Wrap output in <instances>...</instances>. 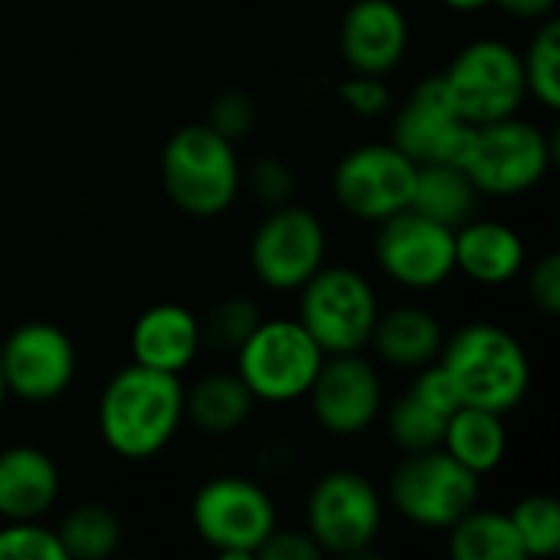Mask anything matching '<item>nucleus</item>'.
I'll list each match as a JSON object with an SVG mask.
<instances>
[{
    "label": "nucleus",
    "instance_id": "obj_1",
    "mask_svg": "<svg viewBox=\"0 0 560 560\" xmlns=\"http://www.w3.org/2000/svg\"><path fill=\"white\" fill-rule=\"evenodd\" d=\"M98 436L128 459L141 463L158 456L184 423V384L180 374L128 364L105 384L98 397Z\"/></svg>",
    "mask_w": 560,
    "mask_h": 560
},
{
    "label": "nucleus",
    "instance_id": "obj_2",
    "mask_svg": "<svg viewBox=\"0 0 560 560\" xmlns=\"http://www.w3.org/2000/svg\"><path fill=\"white\" fill-rule=\"evenodd\" d=\"M436 364L450 377L459 404L512 413L532 387V361L522 341L492 322H472L443 338Z\"/></svg>",
    "mask_w": 560,
    "mask_h": 560
},
{
    "label": "nucleus",
    "instance_id": "obj_3",
    "mask_svg": "<svg viewBox=\"0 0 560 560\" xmlns=\"http://www.w3.org/2000/svg\"><path fill=\"white\" fill-rule=\"evenodd\" d=\"M161 184L171 203L190 217H217L230 210L243 184L233 141L207 121L177 128L161 151Z\"/></svg>",
    "mask_w": 560,
    "mask_h": 560
},
{
    "label": "nucleus",
    "instance_id": "obj_4",
    "mask_svg": "<svg viewBox=\"0 0 560 560\" xmlns=\"http://www.w3.org/2000/svg\"><path fill=\"white\" fill-rule=\"evenodd\" d=\"M299 292V325L325 354H354L371 345L381 305L368 276L348 266H322Z\"/></svg>",
    "mask_w": 560,
    "mask_h": 560
},
{
    "label": "nucleus",
    "instance_id": "obj_5",
    "mask_svg": "<svg viewBox=\"0 0 560 560\" xmlns=\"http://www.w3.org/2000/svg\"><path fill=\"white\" fill-rule=\"evenodd\" d=\"M236 374L256 400L289 404L308 394L325 351L299 325V318L259 322L249 338L233 351Z\"/></svg>",
    "mask_w": 560,
    "mask_h": 560
},
{
    "label": "nucleus",
    "instance_id": "obj_6",
    "mask_svg": "<svg viewBox=\"0 0 560 560\" xmlns=\"http://www.w3.org/2000/svg\"><path fill=\"white\" fill-rule=\"evenodd\" d=\"M190 522L197 538L223 558H256L279 528L272 495L246 476L207 479L190 502Z\"/></svg>",
    "mask_w": 560,
    "mask_h": 560
},
{
    "label": "nucleus",
    "instance_id": "obj_7",
    "mask_svg": "<svg viewBox=\"0 0 560 560\" xmlns=\"http://www.w3.org/2000/svg\"><path fill=\"white\" fill-rule=\"evenodd\" d=\"M479 495L482 476L456 463L443 446L407 453V459L390 476L394 509L420 528L446 532L479 505Z\"/></svg>",
    "mask_w": 560,
    "mask_h": 560
},
{
    "label": "nucleus",
    "instance_id": "obj_8",
    "mask_svg": "<svg viewBox=\"0 0 560 560\" xmlns=\"http://www.w3.org/2000/svg\"><path fill=\"white\" fill-rule=\"evenodd\" d=\"M555 164L551 138L515 115L476 125V138L466 158V174L489 197H518L545 180Z\"/></svg>",
    "mask_w": 560,
    "mask_h": 560
},
{
    "label": "nucleus",
    "instance_id": "obj_9",
    "mask_svg": "<svg viewBox=\"0 0 560 560\" xmlns=\"http://www.w3.org/2000/svg\"><path fill=\"white\" fill-rule=\"evenodd\" d=\"M440 79L456 112L472 125L515 115L528 95L522 52L502 39H476L463 46Z\"/></svg>",
    "mask_w": 560,
    "mask_h": 560
},
{
    "label": "nucleus",
    "instance_id": "obj_10",
    "mask_svg": "<svg viewBox=\"0 0 560 560\" xmlns=\"http://www.w3.org/2000/svg\"><path fill=\"white\" fill-rule=\"evenodd\" d=\"M384 522V502L374 482L351 469L325 472L312 492L305 509V532L315 538L322 555L358 558L364 555Z\"/></svg>",
    "mask_w": 560,
    "mask_h": 560
},
{
    "label": "nucleus",
    "instance_id": "obj_11",
    "mask_svg": "<svg viewBox=\"0 0 560 560\" xmlns=\"http://www.w3.org/2000/svg\"><path fill=\"white\" fill-rule=\"evenodd\" d=\"M325 253L328 236L322 220L312 210L292 203L276 207L249 243L256 279L276 292H299L325 266Z\"/></svg>",
    "mask_w": 560,
    "mask_h": 560
},
{
    "label": "nucleus",
    "instance_id": "obj_12",
    "mask_svg": "<svg viewBox=\"0 0 560 560\" xmlns=\"http://www.w3.org/2000/svg\"><path fill=\"white\" fill-rule=\"evenodd\" d=\"M374 256L397 285L436 289L456 272V230L407 207L377 223Z\"/></svg>",
    "mask_w": 560,
    "mask_h": 560
},
{
    "label": "nucleus",
    "instance_id": "obj_13",
    "mask_svg": "<svg viewBox=\"0 0 560 560\" xmlns=\"http://www.w3.org/2000/svg\"><path fill=\"white\" fill-rule=\"evenodd\" d=\"M3 390L26 404H49L75 381V345L52 322H23L0 341Z\"/></svg>",
    "mask_w": 560,
    "mask_h": 560
},
{
    "label": "nucleus",
    "instance_id": "obj_14",
    "mask_svg": "<svg viewBox=\"0 0 560 560\" xmlns=\"http://www.w3.org/2000/svg\"><path fill=\"white\" fill-rule=\"evenodd\" d=\"M476 125L466 121L443 79H423L390 121V144L413 164H466Z\"/></svg>",
    "mask_w": 560,
    "mask_h": 560
},
{
    "label": "nucleus",
    "instance_id": "obj_15",
    "mask_svg": "<svg viewBox=\"0 0 560 560\" xmlns=\"http://www.w3.org/2000/svg\"><path fill=\"white\" fill-rule=\"evenodd\" d=\"M417 164L387 144H361L348 151L335 167V200L358 220L381 223L410 207Z\"/></svg>",
    "mask_w": 560,
    "mask_h": 560
},
{
    "label": "nucleus",
    "instance_id": "obj_16",
    "mask_svg": "<svg viewBox=\"0 0 560 560\" xmlns=\"http://www.w3.org/2000/svg\"><path fill=\"white\" fill-rule=\"evenodd\" d=\"M305 397L312 417L331 436H361L377 423L384 410L381 377L374 364L361 358V351L325 354Z\"/></svg>",
    "mask_w": 560,
    "mask_h": 560
},
{
    "label": "nucleus",
    "instance_id": "obj_17",
    "mask_svg": "<svg viewBox=\"0 0 560 560\" xmlns=\"http://www.w3.org/2000/svg\"><path fill=\"white\" fill-rule=\"evenodd\" d=\"M410 46L407 13L394 0H354L341 16L338 49L351 72L387 75Z\"/></svg>",
    "mask_w": 560,
    "mask_h": 560
},
{
    "label": "nucleus",
    "instance_id": "obj_18",
    "mask_svg": "<svg viewBox=\"0 0 560 560\" xmlns=\"http://www.w3.org/2000/svg\"><path fill=\"white\" fill-rule=\"evenodd\" d=\"M459 407V397L443 374V368L433 361L420 368L413 384L390 404L387 410V433L404 453H423L436 450L443 443L446 420Z\"/></svg>",
    "mask_w": 560,
    "mask_h": 560
},
{
    "label": "nucleus",
    "instance_id": "obj_19",
    "mask_svg": "<svg viewBox=\"0 0 560 560\" xmlns=\"http://www.w3.org/2000/svg\"><path fill=\"white\" fill-rule=\"evenodd\" d=\"M128 345H131L135 364L167 371V374H184L203 348L200 318L187 305H177V302L151 305L131 325Z\"/></svg>",
    "mask_w": 560,
    "mask_h": 560
},
{
    "label": "nucleus",
    "instance_id": "obj_20",
    "mask_svg": "<svg viewBox=\"0 0 560 560\" xmlns=\"http://www.w3.org/2000/svg\"><path fill=\"white\" fill-rule=\"evenodd\" d=\"M62 479L52 456L39 446L0 450V518L36 522L59 499Z\"/></svg>",
    "mask_w": 560,
    "mask_h": 560
},
{
    "label": "nucleus",
    "instance_id": "obj_21",
    "mask_svg": "<svg viewBox=\"0 0 560 560\" xmlns=\"http://www.w3.org/2000/svg\"><path fill=\"white\" fill-rule=\"evenodd\" d=\"M525 269L522 236L499 220H466L456 226V272L479 285H505Z\"/></svg>",
    "mask_w": 560,
    "mask_h": 560
},
{
    "label": "nucleus",
    "instance_id": "obj_22",
    "mask_svg": "<svg viewBox=\"0 0 560 560\" xmlns=\"http://www.w3.org/2000/svg\"><path fill=\"white\" fill-rule=\"evenodd\" d=\"M371 345H374L381 361H387L394 368L420 371L440 358L443 328H440L436 315H430L427 308L404 305V308H394L387 315H377Z\"/></svg>",
    "mask_w": 560,
    "mask_h": 560
},
{
    "label": "nucleus",
    "instance_id": "obj_23",
    "mask_svg": "<svg viewBox=\"0 0 560 560\" xmlns=\"http://www.w3.org/2000/svg\"><path fill=\"white\" fill-rule=\"evenodd\" d=\"M440 446L476 476H489L502 466L509 453V430L502 423V413L459 404L446 420Z\"/></svg>",
    "mask_w": 560,
    "mask_h": 560
},
{
    "label": "nucleus",
    "instance_id": "obj_24",
    "mask_svg": "<svg viewBox=\"0 0 560 560\" xmlns=\"http://www.w3.org/2000/svg\"><path fill=\"white\" fill-rule=\"evenodd\" d=\"M479 187L459 164H417L413 174V194L410 210L456 230L466 220L476 217L479 207Z\"/></svg>",
    "mask_w": 560,
    "mask_h": 560
},
{
    "label": "nucleus",
    "instance_id": "obj_25",
    "mask_svg": "<svg viewBox=\"0 0 560 560\" xmlns=\"http://www.w3.org/2000/svg\"><path fill=\"white\" fill-rule=\"evenodd\" d=\"M256 397L240 381V374H207L194 384V390H184V417L207 436H226L236 433L249 413Z\"/></svg>",
    "mask_w": 560,
    "mask_h": 560
},
{
    "label": "nucleus",
    "instance_id": "obj_26",
    "mask_svg": "<svg viewBox=\"0 0 560 560\" xmlns=\"http://www.w3.org/2000/svg\"><path fill=\"white\" fill-rule=\"evenodd\" d=\"M446 532H450V555L456 560H525L509 512H489L476 505Z\"/></svg>",
    "mask_w": 560,
    "mask_h": 560
},
{
    "label": "nucleus",
    "instance_id": "obj_27",
    "mask_svg": "<svg viewBox=\"0 0 560 560\" xmlns=\"http://www.w3.org/2000/svg\"><path fill=\"white\" fill-rule=\"evenodd\" d=\"M66 560H105L121 548V518L102 502L69 509L56 528Z\"/></svg>",
    "mask_w": 560,
    "mask_h": 560
},
{
    "label": "nucleus",
    "instance_id": "obj_28",
    "mask_svg": "<svg viewBox=\"0 0 560 560\" xmlns=\"http://www.w3.org/2000/svg\"><path fill=\"white\" fill-rule=\"evenodd\" d=\"M522 69L528 92L545 108H560V23L555 16H545L538 26L528 52L522 56Z\"/></svg>",
    "mask_w": 560,
    "mask_h": 560
},
{
    "label": "nucleus",
    "instance_id": "obj_29",
    "mask_svg": "<svg viewBox=\"0 0 560 560\" xmlns=\"http://www.w3.org/2000/svg\"><path fill=\"white\" fill-rule=\"evenodd\" d=\"M525 558H555L560 551V505L555 495H525L509 512Z\"/></svg>",
    "mask_w": 560,
    "mask_h": 560
},
{
    "label": "nucleus",
    "instance_id": "obj_30",
    "mask_svg": "<svg viewBox=\"0 0 560 560\" xmlns=\"http://www.w3.org/2000/svg\"><path fill=\"white\" fill-rule=\"evenodd\" d=\"M259 322H262V318H259V308H256L249 299L233 295V299L220 302V305L207 315V322H200L203 345L210 341V345H220V348L236 351V348L249 338V331H253Z\"/></svg>",
    "mask_w": 560,
    "mask_h": 560
},
{
    "label": "nucleus",
    "instance_id": "obj_31",
    "mask_svg": "<svg viewBox=\"0 0 560 560\" xmlns=\"http://www.w3.org/2000/svg\"><path fill=\"white\" fill-rule=\"evenodd\" d=\"M0 560H66L52 528L36 522H3Z\"/></svg>",
    "mask_w": 560,
    "mask_h": 560
},
{
    "label": "nucleus",
    "instance_id": "obj_32",
    "mask_svg": "<svg viewBox=\"0 0 560 560\" xmlns=\"http://www.w3.org/2000/svg\"><path fill=\"white\" fill-rule=\"evenodd\" d=\"M253 121H256V108H253L249 95H243V92H223L210 102L207 125L230 141L243 138L253 128Z\"/></svg>",
    "mask_w": 560,
    "mask_h": 560
},
{
    "label": "nucleus",
    "instance_id": "obj_33",
    "mask_svg": "<svg viewBox=\"0 0 560 560\" xmlns=\"http://www.w3.org/2000/svg\"><path fill=\"white\" fill-rule=\"evenodd\" d=\"M341 102H345L351 112L371 118V115H381V112L390 108V92H387V85H384V75L354 72L351 79L341 82Z\"/></svg>",
    "mask_w": 560,
    "mask_h": 560
},
{
    "label": "nucleus",
    "instance_id": "obj_34",
    "mask_svg": "<svg viewBox=\"0 0 560 560\" xmlns=\"http://www.w3.org/2000/svg\"><path fill=\"white\" fill-rule=\"evenodd\" d=\"M528 295L535 302V308H541L545 315H558L560 312V256L548 253L535 262L532 276H528Z\"/></svg>",
    "mask_w": 560,
    "mask_h": 560
},
{
    "label": "nucleus",
    "instance_id": "obj_35",
    "mask_svg": "<svg viewBox=\"0 0 560 560\" xmlns=\"http://www.w3.org/2000/svg\"><path fill=\"white\" fill-rule=\"evenodd\" d=\"M292 187H295V177H292L289 164H282L276 158H262L253 167V190L259 194V200L282 207V203H289Z\"/></svg>",
    "mask_w": 560,
    "mask_h": 560
},
{
    "label": "nucleus",
    "instance_id": "obj_36",
    "mask_svg": "<svg viewBox=\"0 0 560 560\" xmlns=\"http://www.w3.org/2000/svg\"><path fill=\"white\" fill-rule=\"evenodd\" d=\"M256 558L262 560H318L322 558V548L315 545V538L308 532H272L259 555Z\"/></svg>",
    "mask_w": 560,
    "mask_h": 560
},
{
    "label": "nucleus",
    "instance_id": "obj_37",
    "mask_svg": "<svg viewBox=\"0 0 560 560\" xmlns=\"http://www.w3.org/2000/svg\"><path fill=\"white\" fill-rule=\"evenodd\" d=\"M492 3L512 16H522V20H545L558 7V0H492Z\"/></svg>",
    "mask_w": 560,
    "mask_h": 560
},
{
    "label": "nucleus",
    "instance_id": "obj_38",
    "mask_svg": "<svg viewBox=\"0 0 560 560\" xmlns=\"http://www.w3.org/2000/svg\"><path fill=\"white\" fill-rule=\"evenodd\" d=\"M450 10H456V13H476V10H482V7H489L492 0H443Z\"/></svg>",
    "mask_w": 560,
    "mask_h": 560
},
{
    "label": "nucleus",
    "instance_id": "obj_39",
    "mask_svg": "<svg viewBox=\"0 0 560 560\" xmlns=\"http://www.w3.org/2000/svg\"><path fill=\"white\" fill-rule=\"evenodd\" d=\"M3 400H7V390H3V374H0V410H3Z\"/></svg>",
    "mask_w": 560,
    "mask_h": 560
}]
</instances>
